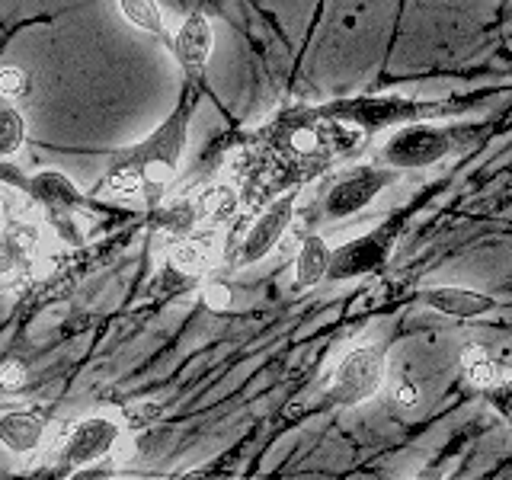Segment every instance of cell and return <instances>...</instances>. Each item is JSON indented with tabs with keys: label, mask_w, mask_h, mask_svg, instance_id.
Returning <instances> with one entry per match:
<instances>
[{
	"label": "cell",
	"mask_w": 512,
	"mask_h": 480,
	"mask_svg": "<svg viewBox=\"0 0 512 480\" xmlns=\"http://www.w3.org/2000/svg\"><path fill=\"white\" fill-rule=\"evenodd\" d=\"M160 416V404H154V400H148V404H138V407H128L125 410V420L132 426H144Z\"/></svg>",
	"instance_id": "cell-26"
},
{
	"label": "cell",
	"mask_w": 512,
	"mask_h": 480,
	"mask_svg": "<svg viewBox=\"0 0 512 480\" xmlns=\"http://www.w3.org/2000/svg\"><path fill=\"white\" fill-rule=\"evenodd\" d=\"M119 10L128 23L144 29L148 36L160 39L164 45L173 42V36L167 32V23H164V13H160V7L154 4V0H119Z\"/></svg>",
	"instance_id": "cell-18"
},
{
	"label": "cell",
	"mask_w": 512,
	"mask_h": 480,
	"mask_svg": "<svg viewBox=\"0 0 512 480\" xmlns=\"http://www.w3.org/2000/svg\"><path fill=\"white\" fill-rule=\"evenodd\" d=\"M394 167H375V164H365L349 170L343 180H336L324 199V215L330 221H340L362 212V208L372 202L375 196H381V189H388L397 180Z\"/></svg>",
	"instance_id": "cell-7"
},
{
	"label": "cell",
	"mask_w": 512,
	"mask_h": 480,
	"mask_svg": "<svg viewBox=\"0 0 512 480\" xmlns=\"http://www.w3.org/2000/svg\"><path fill=\"white\" fill-rule=\"evenodd\" d=\"M48 432V416L39 410H13L0 416V445L10 455H32L39 452Z\"/></svg>",
	"instance_id": "cell-12"
},
{
	"label": "cell",
	"mask_w": 512,
	"mask_h": 480,
	"mask_svg": "<svg viewBox=\"0 0 512 480\" xmlns=\"http://www.w3.org/2000/svg\"><path fill=\"white\" fill-rule=\"evenodd\" d=\"M228 474H224L218 464H205V468H192L180 477H173V480H224Z\"/></svg>",
	"instance_id": "cell-28"
},
{
	"label": "cell",
	"mask_w": 512,
	"mask_h": 480,
	"mask_svg": "<svg viewBox=\"0 0 512 480\" xmlns=\"http://www.w3.org/2000/svg\"><path fill=\"white\" fill-rule=\"evenodd\" d=\"M0 180L10 183V186H20L32 202H39L45 208L55 228L64 237H71V231H74L71 215L80 212V208H84L87 202H84V192H80L68 180V173H61V170H39L36 176H23L20 170L0 164Z\"/></svg>",
	"instance_id": "cell-4"
},
{
	"label": "cell",
	"mask_w": 512,
	"mask_h": 480,
	"mask_svg": "<svg viewBox=\"0 0 512 480\" xmlns=\"http://www.w3.org/2000/svg\"><path fill=\"white\" fill-rule=\"evenodd\" d=\"M426 308L439 311L445 317H458V320H471V317H487L496 311V298L477 292V288H461V285H436L426 288L420 295Z\"/></svg>",
	"instance_id": "cell-11"
},
{
	"label": "cell",
	"mask_w": 512,
	"mask_h": 480,
	"mask_svg": "<svg viewBox=\"0 0 512 480\" xmlns=\"http://www.w3.org/2000/svg\"><path fill=\"white\" fill-rule=\"evenodd\" d=\"M212 48H215V29L202 10L189 13L183 26L173 32L170 42V52L180 61L186 80H199V84H205V68L208 58H212Z\"/></svg>",
	"instance_id": "cell-10"
},
{
	"label": "cell",
	"mask_w": 512,
	"mask_h": 480,
	"mask_svg": "<svg viewBox=\"0 0 512 480\" xmlns=\"http://www.w3.org/2000/svg\"><path fill=\"white\" fill-rule=\"evenodd\" d=\"M26 141V119L16 106H0V160L16 154Z\"/></svg>",
	"instance_id": "cell-20"
},
{
	"label": "cell",
	"mask_w": 512,
	"mask_h": 480,
	"mask_svg": "<svg viewBox=\"0 0 512 480\" xmlns=\"http://www.w3.org/2000/svg\"><path fill=\"white\" fill-rule=\"evenodd\" d=\"M458 148V132L455 128L429 125V122H407L404 128L384 141L381 160L384 167L394 170H423L445 160Z\"/></svg>",
	"instance_id": "cell-3"
},
{
	"label": "cell",
	"mask_w": 512,
	"mask_h": 480,
	"mask_svg": "<svg viewBox=\"0 0 512 480\" xmlns=\"http://www.w3.org/2000/svg\"><path fill=\"white\" fill-rule=\"evenodd\" d=\"M154 215V228L164 231L170 240H186L192 237L199 224V212H196V199H173V202H160L157 208H151Z\"/></svg>",
	"instance_id": "cell-14"
},
{
	"label": "cell",
	"mask_w": 512,
	"mask_h": 480,
	"mask_svg": "<svg viewBox=\"0 0 512 480\" xmlns=\"http://www.w3.org/2000/svg\"><path fill=\"white\" fill-rule=\"evenodd\" d=\"M384 388V349L356 346L333 368L327 400L333 407H359Z\"/></svg>",
	"instance_id": "cell-6"
},
{
	"label": "cell",
	"mask_w": 512,
	"mask_h": 480,
	"mask_svg": "<svg viewBox=\"0 0 512 480\" xmlns=\"http://www.w3.org/2000/svg\"><path fill=\"white\" fill-rule=\"evenodd\" d=\"M167 266L183 279H202L208 269V250L199 244V240H173L167 250Z\"/></svg>",
	"instance_id": "cell-17"
},
{
	"label": "cell",
	"mask_w": 512,
	"mask_h": 480,
	"mask_svg": "<svg viewBox=\"0 0 512 480\" xmlns=\"http://www.w3.org/2000/svg\"><path fill=\"white\" fill-rule=\"evenodd\" d=\"M202 87L205 84H199V80H186L180 90V100L170 109V116L144 141L116 151L109 160V167H125L138 173V180L144 183V199H148L151 208L164 202L167 186L176 180V173H180L186 141H189V125L199 109Z\"/></svg>",
	"instance_id": "cell-1"
},
{
	"label": "cell",
	"mask_w": 512,
	"mask_h": 480,
	"mask_svg": "<svg viewBox=\"0 0 512 480\" xmlns=\"http://www.w3.org/2000/svg\"><path fill=\"white\" fill-rule=\"evenodd\" d=\"M330 256H333V247L320 234L304 237V244L298 250V260H295V285L314 288L317 282H324L327 269H330Z\"/></svg>",
	"instance_id": "cell-13"
},
{
	"label": "cell",
	"mask_w": 512,
	"mask_h": 480,
	"mask_svg": "<svg viewBox=\"0 0 512 480\" xmlns=\"http://www.w3.org/2000/svg\"><path fill=\"white\" fill-rule=\"evenodd\" d=\"M461 372H464V378H468L471 388H477V391H487L496 384V365L490 359V352L477 343L461 349Z\"/></svg>",
	"instance_id": "cell-19"
},
{
	"label": "cell",
	"mask_w": 512,
	"mask_h": 480,
	"mask_svg": "<svg viewBox=\"0 0 512 480\" xmlns=\"http://www.w3.org/2000/svg\"><path fill=\"white\" fill-rule=\"evenodd\" d=\"M397 240H400V221L397 218L378 224L375 231H368L362 237L346 240V244H340L330 256L327 282H346V279H359V276L381 272L394 256Z\"/></svg>",
	"instance_id": "cell-5"
},
{
	"label": "cell",
	"mask_w": 512,
	"mask_h": 480,
	"mask_svg": "<svg viewBox=\"0 0 512 480\" xmlns=\"http://www.w3.org/2000/svg\"><path fill=\"white\" fill-rule=\"evenodd\" d=\"M196 212L202 224H224L237 215V192L228 183H215L202 189V196L196 199Z\"/></svg>",
	"instance_id": "cell-15"
},
{
	"label": "cell",
	"mask_w": 512,
	"mask_h": 480,
	"mask_svg": "<svg viewBox=\"0 0 512 480\" xmlns=\"http://www.w3.org/2000/svg\"><path fill=\"white\" fill-rule=\"evenodd\" d=\"M391 397H394V404L400 410H407V407H416L420 404V391H416V384L413 381H397L394 388H391Z\"/></svg>",
	"instance_id": "cell-25"
},
{
	"label": "cell",
	"mask_w": 512,
	"mask_h": 480,
	"mask_svg": "<svg viewBox=\"0 0 512 480\" xmlns=\"http://www.w3.org/2000/svg\"><path fill=\"white\" fill-rule=\"evenodd\" d=\"M484 397H487V404L503 416L506 423H512V378L509 381H496L493 388H487L484 391Z\"/></svg>",
	"instance_id": "cell-23"
},
{
	"label": "cell",
	"mask_w": 512,
	"mask_h": 480,
	"mask_svg": "<svg viewBox=\"0 0 512 480\" xmlns=\"http://www.w3.org/2000/svg\"><path fill=\"white\" fill-rule=\"evenodd\" d=\"M4 215H7V196L0 192V218H4Z\"/></svg>",
	"instance_id": "cell-29"
},
{
	"label": "cell",
	"mask_w": 512,
	"mask_h": 480,
	"mask_svg": "<svg viewBox=\"0 0 512 480\" xmlns=\"http://www.w3.org/2000/svg\"><path fill=\"white\" fill-rule=\"evenodd\" d=\"M26 384H29V368L20 359H7L4 365H0V388H4L7 394L23 391Z\"/></svg>",
	"instance_id": "cell-22"
},
{
	"label": "cell",
	"mask_w": 512,
	"mask_h": 480,
	"mask_svg": "<svg viewBox=\"0 0 512 480\" xmlns=\"http://www.w3.org/2000/svg\"><path fill=\"white\" fill-rule=\"evenodd\" d=\"M119 442H122V423L116 416L106 413L84 416V420L71 426L68 439H64L61 464H68L71 471L87 468V464H96L100 458L116 452Z\"/></svg>",
	"instance_id": "cell-9"
},
{
	"label": "cell",
	"mask_w": 512,
	"mask_h": 480,
	"mask_svg": "<svg viewBox=\"0 0 512 480\" xmlns=\"http://www.w3.org/2000/svg\"><path fill=\"white\" fill-rule=\"evenodd\" d=\"M420 480H432V477H420Z\"/></svg>",
	"instance_id": "cell-30"
},
{
	"label": "cell",
	"mask_w": 512,
	"mask_h": 480,
	"mask_svg": "<svg viewBox=\"0 0 512 480\" xmlns=\"http://www.w3.org/2000/svg\"><path fill=\"white\" fill-rule=\"evenodd\" d=\"M112 468L109 464H87V468H77L74 474H68L64 480H109Z\"/></svg>",
	"instance_id": "cell-27"
},
{
	"label": "cell",
	"mask_w": 512,
	"mask_h": 480,
	"mask_svg": "<svg viewBox=\"0 0 512 480\" xmlns=\"http://www.w3.org/2000/svg\"><path fill=\"white\" fill-rule=\"evenodd\" d=\"M32 260V237L26 228H0V279L16 276Z\"/></svg>",
	"instance_id": "cell-16"
},
{
	"label": "cell",
	"mask_w": 512,
	"mask_h": 480,
	"mask_svg": "<svg viewBox=\"0 0 512 480\" xmlns=\"http://www.w3.org/2000/svg\"><path fill=\"white\" fill-rule=\"evenodd\" d=\"M295 205H298V192L288 189L285 196L272 199L266 205V212L256 218L250 228L244 231V237H240V247L234 250V266H253L266 260V256L279 247L282 234L288 231V224H292L295 218Z\"/></svg>",
	"instance_id": "cell-8"
},
{
	"label": "cell",
	"mask_w": 512,
	"mask_h": 480,
	"mask_svg": "<svg viewBox=\"0 0 512 480\" xmlns=\"http://www.w3.org/2000/svg\"><path fill=\"white\" fill-rule=\"evenodd\" d=\"M202 301H205V308H212V311H228L234 304V292L228 282H205Z\"/></svg>",
	"instance_id": "cell-24"
},
{
	"label": "cell",
	"mask_w": 512,
	"mask_h": 480,
	"mask_svg": "<svg viewBox=\"0 0 512 480\" xmlns=\"http://www.w3.org/2000/svg\"><path fill=\"white\" fill-rule=\"evenodd\" d=\"M333 119H343L349 125H359L362 132H378L384 125L400 122H426L429 116H445L448 106L426 103V100H400V96H365V100H336L320 106Z\"/></svg>",
	"instance_id": "cell-2"
},
{
	"label": "cell",
	"mask_w": 512,
	"mask_h": 480,
	"mask_svg": "<svg viewBox=\"0 0 512 480\" xmlns=\"http://www.w3.org/2000/svg\"><path fill=\"white\" fill-rule=\"evenodd\" d=\"M0 96L4 100H23V96H29V74L16 68V64L0 68Z\"/></svg>",
	"instance_id": "cell-21"
}]
</instances>
